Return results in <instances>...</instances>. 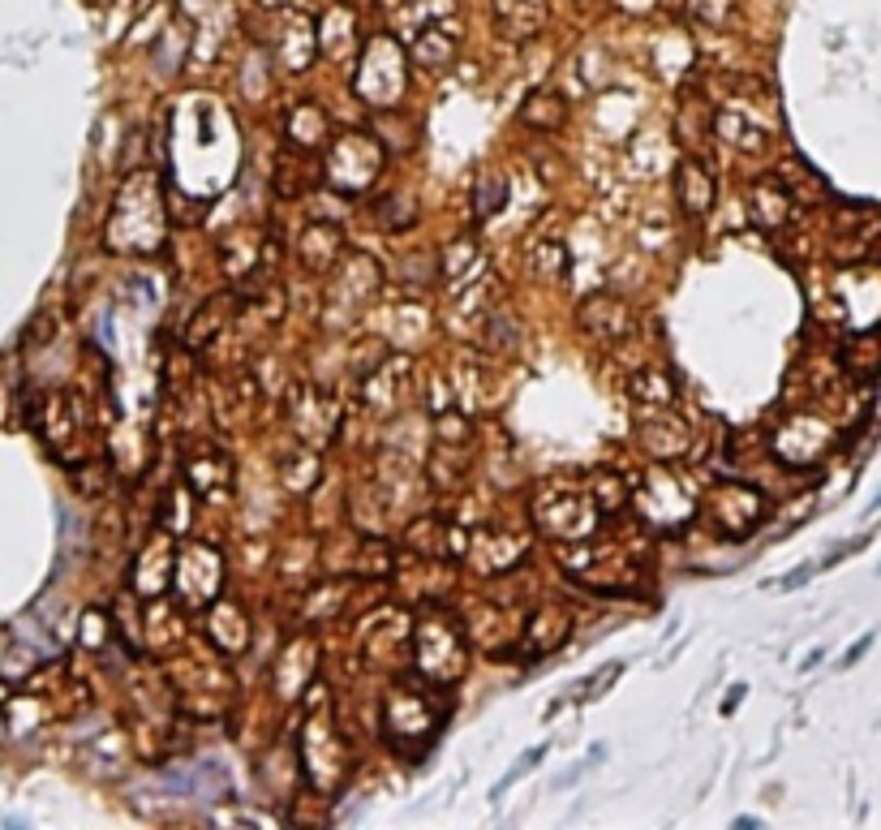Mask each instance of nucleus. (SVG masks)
<instances>
[{"label": "nucleus", "instance_id": "1", "mask_svg": "<svg viewBox=\"0 0 881 830\" xmlns=\"http://www.w3.org/2000/svg\"><path fill=\"white\" fill-rule=\"evenodd\" d=\"M164 228H168V211H164V190L160 181L147 173H134L117 203H112V216L104 224V241L108 250L117 254H155L164 246Z\"/></svg>", "mask_w": 881, "mask_h": 830}, {"label": "nucleus", "instance_id": "2", "mask_svg": "<svg viewBox=\"0 0 881 830\" xmlns=\"http://www.w3.org/2000/svg\"><path fill=\"white\" fill-rule=\"evenodd\" d=\"M443 697L435 680H396L383 697V740L396 753H422L443 727Z\"/></svg>", "mask_w": 881, "mask_h": 830}, {"label": "nucleus", "instance_id": "3", "mask_svg": "<svg viewBox=\"0 0 881 830\" xmlns=\"http://www.w3.org/2000/svg\"><path fill=\"white\" fill-rule=\"evenodd\" d=\"M383 164H387L383 138L366 134V130H349V134H340V138L327 142L323 181L331 185V190H340L344 198H361L374 181L383 177Z\"/></svg>", "mask_w": 881, "mask_h": 830}, {"label": "nucleus", "instance_id": "4", "mask_svg": "<svg viewBox=\"0 0 881 830\" xmlns=\"http://www.w3.org/2000/svg\"><path fill=\"white\" fill-rule=\"evenodd\" d=\"M413 667L435 684H456L469 667L465 628L443 611H426L413 624Z\"/></svg>", "mask_w": 881, "mask_h": 830}, {"label": "nucleus", "instance_id": "5", "mask_svg": "<svg viewBox=\"0 0 881 830\" xmlns=\"http://www.w3.org/2000/svg\"><path fill=\"white\" fill-rule=\"evenodd\" d=\"M409 65H413L409 48H400L392 35H374L366 52H361L353 87L370 108L396 112L404 104V91H409Z\"/></svg>", "mask_w": 881, "mask_h": 830}, {"label": "nucleus", "instance_id": "6", "mask_svg": "<svg viewBox=\"0 0 881 830\" xmlns=\"http://www.w3.org/2000/svg\"><path fill=\"white\" fill-rule=\"evenodd\" d=\"M697 512L705 517V525L714 529V534L731 538V542H744L753 538L757 529L765 525V517H770V504H765V495L757 491L753 482H714L710 491L701 495Z\"/></svg>", "mask_w": 881, "mask_h": 830}, {"label": "nucleus", "instance_id": "7", "mask_svg": "<svg viewBox=\"0 0 881 830\" xmlns=\"http://www.w3.org/2000/svg\"><path fill=\"white\" fill-rule=\"evenodd\" d=\"M598 517H602V508L594 504V495L576 491V486L551 482V486H542V491L533 495V525H538L551 542H559V547L589 538L598 529Z\"/></svg>", "mask_w": 881, "mask_h": 830}, {"label": "nucleus", "instance_id": "8", "mask_svg": "<svg viewBox=\"0 0 881 830\" xmlns=\"http://www.w3.org/2000/svg\"><path fill=\"white\" fill-rule=\"evenodd\" d=\"M301 775L319 796H336L344 775H349V749L323 714L310 719L306 732H301Z\"/></svg>", "mask_w": 881, "mask_h": 830}, {"label": "nucleus", "instance_id": "9", "mask_svg": "<svg viewBox=\"0 0 881 830\" xmlns=\"http://www.w3.org/2000/svg\"><path fill=\"white\" fill-rule=\"evenodd\" d=\"M172 594L185 611H202L220 603L224 594V560L220 551L202 547V542H185L177 551V568H172Z\"/></svg>", "mask_w": 881, "mask_h": 830}, {"label": "nucleus", "instance_id": "10", "mask_svg": "<svg viewBox=\"0 0 881 830\" xmlns=\"http://www.w3.org/2000/svg\"><path fill=\"white\" fill-rule=\"evenodd\" d=\"M288 422H293V431H297V443L323 452L327 443L340 435L344 413L336 405V396L319 388V383H293V392H288Z\"/></svg>", "mask_w": 881, "mask_h": 830}, {"label": "nucleus", "instance_id": "11", "mask_svg": "<svg viewBox=\"0 0 881 830\" xmlns=\"http://www.w3.org/2000/svg\"><path fill=\"white\" fill-rule=\"evenodd\" d=\"M632 504H641L649 529H662V534H671V529L688 525V517L697 512L701 499H692V495L684 491V482L675 478V474H667V469H654V474L645 478L641 491H632Z\"/></svg>", "mask_w": 881, "mask_h": 830}, {"label": "nucleus", "instance_id": "12", "mask_svg": "<svg viewBox=\"0 0 881 830\" xmlns=\"http://www.w3.org/2000/svg\"><path fill=\"white\" fill-rule=\"evenodd\" d=\"M409 396H413V366H409V357H400V353H387L379 366L361 375V405L379 422L396 418Z\"/></svg>", "mask_w": 881, "mask_h": 830}, {"label": "nucleus", "instance_id": "13", "mask_svg": "<svg viewBox=\"0 0 881 830\" xmlns=\"http://www.w3.org/2000/svg\"><path fill=\"white\" fill-rule=\"evenodd\" d=\"M830 443H834V435H830L826 418H817V413H791V418L774 431L770 448H774V456L783 465L808 469V465H817L821 456L830 452Z\"/></svg>", "mask_w": 881, "mask_h": 830}, {"label": "nucleus", "instance_id": "14", "mask_svg": "<svg viewBox=\"0 0 881 830\" xmlns=\"http://www.w3.org/2000/svg\"><path fill=\"white\" fill-rule=\"evenodd\" d=\"M637 439H641V452L654 465H671L688 452V422L675 413V405L645 409L637 413Z\"/></svg>", "mask_w": 881, "mask_h": 830}, {"label": "nucleus", "instance_id": "15", "mask_svg": "<svg viewBox=\"0 0 881 830\" xmlns=\"http://www.w3.org/2000/svg\"><path fill=\"white\" fill-rule=\"evenodd\" d=\"M576 323H581V332L589 340H598V345H619V340H628L632 332V310L624 297L615 293H589L581 306H576Z\"/></svg>", "mask_w": 881, "mask_h": 830}, {"label": "nucleus", "instance_id": "16", "mask_svg": "<svg viewBox=\"0 0 881 830\" xmlns=\"http://www.w3.org/2000/svg\"><path fill=\"white\" fill-rule=\"evenodd\" d=\"M714 134L731 151H761L770 147V121H761L757 108H740V99H727L722 112H714Z\"/></svg>", "mask_w": 881, "mask_h": 830}, {"label": "nucleus", "instance_id": "17", "mask_svg": "<svg viewBox=\"0 0 881 830\" xmlns=\"http://www.w3.org/2000/svg\"><path fill=\"white\" fill-rule=\"evenodd\" d=\"M172 568H177V551H172L164 529H155V534L142 542V551L134 560V590L147 598L172 590Z\"/></svg>", "mask_w": 881, "mask_h": 830}, {"label": "nucleus", "instance_id": "18", "mask_svg": "<svg viewBox=\"0 0 881 830\" xmlns=\"http://www.w3.org/2000/svg\"><path fill=\"white\" fill-rule=\"evenodd\" d=\"M344 254H349V246H344V233L336 224L314 220V224L301 228L297 259H301V267H306L310 276H331V267H336Z\"/></svg>", "mask_w": 881, "mask_h": 830}, {"label": "nucleus", "instance_id": "19", "mask_svg": "<svg viewBox=\"0 0 881 830\" xmlns=\"http://www.w3.org/2000/svg\"><path fill=\"white\" fill-rule=\"evenodd\" d=\"M675 198H680V211L692 220L710 216L714 198H718V177L710 173V164L692 160V155H684L680 164H675Z\"/></svg>", "mask_w": 881, "mask_h": 830}, {"label": "nucleus", "instance_id": "20", "mask_svg": "<svg viewBox=\"0 0 881 830\" xmlns=\"http://www.w3.org/2000/svg\"><path fill=\"white\" fill-rule=\"evenodd\" d=\"M284 138H288V147L310 151V155L327 151V142L336 138V134H331L327 108L314 104V99H297V104L288 108V117H284Z\"/></svg>", "mask_w": 881, "mask_h": 830}, {"label": "nucleus", "instance_id": "21", "mask_svg": "<svg viewBox=\"0 0 881 830\" xmlns=\"http://www.w3.org/2000/svg\"><path fill=\"white\" fill-rule=\"evenodd\" d=\"M404 538H409V551L426 555V560H456V555H465V534L443 517H417Z\"/></svg>", "mask_w": 881, "mask_h": 830}, {"label": "nucleus", "instance_id": "22", "mask_svg": "<svg viewBox=\"0 0 881 830\" xmlns=\"http://www.w3.org/2000/svg\"><path fill=\"white\" fill-rule=\"evenodd\" d=\"M185 482L207 499V495H224L228 482H233V456L215 443H202L194 456H185Z\"/></svg>", "mask_w": 881, "mask_h": 830}, {"label": "nucleus", "instance_id": "23", "mask_svg": "<svg viewBox=\"0 0 881 830\" xmlns=\"http://www.w3.org/2000/svg\"><path fill=\"white\" fill-rule=\"evenodd\" d=\"M791 207H796V198L787 194L783 181L761 177V181H753V190H748V216H753L761 233H778V228L791 220Z\"/></svg>", "mask_w": 881, "mask_h": 830}, {"label": "nucleus", "instance_id": "24", "mask_svg": "<svg viewBox=\"0 0 881 830\" xmlns=\"http://www.w3.org/2000/svg\"><path fill=\"white\" fill-rule=\"evenodd\" d=\"M331 276L340 280V293H344V302H336V306H344V314H361V306H366V297L379 289V263L374 259H366V254H349V267H331Z\"/></svg>", "mask_w": 881, "mask_h": 830}, {"label": "nucleus", "instance_id": "25", "mask_svg": "<svg viewBox=\"0 0 881 830\" xmlns=\"http://www.w3.org/2000/svg\"><path fill=\"white\" fill-rule=\"evenodd\" d=\"M439 276L447 280V293L465 289V284H473L482 276V246L473 237H456L447 241L443 254H439Z\"/></svg>", "mask_w": 881, "mask_h": 830}, {"label": "nucleus", "instance_id": "26", "mask_svg": "<svg viewBox=\"0 0 881 830\" xmlns=\"http://www.w3.org/2000/svg\"><path fill=\"white\" fill-rule=\"evenodd\" d=\"M516 121L529 125V130L538 134H559L563 125H568V99H563L559 91H529L525 104L516 108Z\"/></svg>", "mask_w": 881, "mask_h": 830}, {"label": "nucleus", "instance_id": "27", "mask_svg": "<svg viewBox=\"0 0 881 830\" xmlns=\"http://www.w3.org/2000/svg\"><path fill=\"white\" fill-rule=\"evenodd\" d=\"M207 637L220 654H241L245 641H250V624H245V611L233 603H211L207 607Z\"/></svg>", "mask_w": 881, "mask_h": 830}, {"label": "nucleus", "instance_id": "28", "mask_svg": "<svg viewBox=\"0 0 881 830\" xmlns=\"http://www.w3.org/2000/svg\"><path fill=\"white\" fill-rule=\"evenodd\" d=\"M460 48V35L456 31H443V22H430L422 26L413 39H409V56L417 69H443L452 65V56Z\"/></svg>", "mask_w": 881, "mask_h": 830}, {"label": "nucleus", "instance_id": "29", "mask_svg": "<svg viewBox=\"0 0 881 830\" xmlns=\"http://www.w3.org/2000/svg\"><path fill=\"white\" fill-rule=\"evenodd\" d=\"M319 181H323V173H310V151H297V147L280 151L276 173H271V185H276L280 198H301V194H310Z\"/></svg>", "mask_w": 881, "mask_h": 830}, {"label": "nucleus", "instance_id": "30", "mask_svg": "<svg viewBox=\"0 0 881 830\" xmlns=\"http://www.w3.org/2000/svg\"><path fill=\"white\" fill-rule=\"evenodd\" d=\"M276 469H280V482L288 486V491H314V482H319L323 474V456L319 448H306V443H293V448H284L276 456Z\"/></svg>", "mask_w": 881, "mask_h": 830}, {"label": "nucleus", "instance_id": "31", "mask_svg": "<svg viewBox=\"0 0 881 830\" xmlns=\"http://www.w3.org/2000/svg\"><path fill=\"white\" fill-rule=\"evenodd\" d=\"M495 18L508 39H529L546 22V0H495Z\"/></svg>", "mask_w": 881, "mask_h": 830}, {"label": "nucleus", "instance_id": "32", "mask_svg": "<svg viewBox=\"0 0 881 830\" xmlns=\"http://www.w3.org/2000/svg\"><path fill=\"white\" fill-rule=\"evenodd\" d=\"M568 633H572L568 611L546 607V611H538V615H533V620L525 624V646H529L533 654H551V650H559L563 641H568Z\"/></svg>", "mask_w": 881, "mask_h": 830}, {"label": "nucleus", "instance_id": "33", "mask_svg": "<svg viewBox=\"0 0 881 830\" xmlns=\"http://www.w3.org/2000/svg\"><path fill=\"white\" fill-rule=\"evenodd\" d=\"M628 396L637 400L641 409H662V405H680V383L662 370H637L628 379Z\"/></svg>", "mask_w": 881, "mask_h": 830}, {"label": "nucleus", "instance_id": "34", "mask_svg": "<svg viewBox=\"0 0 881 830\" xmlns=\"http://www.w3.org/2000/svg\"><path fill=\"white\" fill-rule=\"evenodd\" d=\"M314 44H319V35H314V26L310 22H293L284 31V39L276 44V56H280V65L284 69H293V74H301L310 61H314Z\"/></svg>", "mask_w": 881, "mask_h": 830}, {"label": "nucleus", "instance_id": "35", "mask_svg": "<svg viewBox=\"0 0 881 830\" xmlns=\"http://www.w3.org/2000/svg\"><path fill=\"white\" fill-rule=\"evenodd\" d=\"M585 491L594 495V504L602 508V517H615V512H624L632 504V486L619 474H611V469H598V474L585 482Z\"/></svg>", "mask_w": 881, "mask_h": 830}, {"label": "nucleus", "instance_id": "36", "mask_svg": "<svg viewBox=\"0 0 881 830\" xmlns=\"http://www.w3.org/2000/svg\"><path fill=\"white\" fill-rule=\"evenodd\" d=\"M778 181H783L787 194L796 198V203H804V207H808V203H821V194H826V181H821V173H813V168H808L800 155L778 168Z\"/></svg>", "mask_w": 881, "mask_h": 830}, {"label": "nucleus", "instance_id": "37", "mask_svg": "<svg viewBox=\"0 0 881 830\" xmlns=\"http://www.w3.org/2000/svg\"><path fill=\"white\" fill-rule=\"evenodd\" d=\"M508 194H512V185H508V177H503V173L478 177V185H473V220H478V224L495 220L499 211L508 207Z\"/></svg>", "mask_w": 881, "mask_h": 830}, {"label": "nucleus", "instance_id": "38", "mask_svg": "<svg viewBox=\"0 0 881 830\" xmlns=\"http://www.w3.org/2000/svg\"><path fill=\"white\" fill-rule=\"evenodd\" d=\"M843 366H847V375H856V379L881 375V336L869 332V336L847 340V345H843Z\"/></svg>", "mask_w": 881, "mask_h": 830}, {"label": "nucleus", "instance_id": "39", "mask_svg": "<svg viewBox=\"0 0 881 830\" xmlns=\"http://www.w3.org/2000/svg\"><path fill=\"white\" fill-rule=\"evenodd\" d=\"M521 319H516L512 310H503V306H495V314L482 323V345L490 349V353H516V345H521Z\"/></svg>", "mask_w": 881, "mask_h": 830}, {"label": "nucleus", "instance_id": "40", "mask_svg": "<svg viewBox=\"0 0 881 830\" xmlns=\"http://www.w3.org/2000/svg\"><path fill=\"white\" fill-rule=\"evenodd\" d=\"M228 302H233V297H228V293H224V297H211V302H207V306H202V310L194 314L190 332H185V345H190V349H202V345H211V340L220 336V327L228 323V310H224Z\"/></svg>", "mask_w": 881, "mask_h": 830}, {"label": "nucleus", "instance_id": "41", "mask_svg": "<svg viewBox=\"0 0 881 830\" xmlns=\"http://www.w3.org/2000/svg\"><path fill=\"white\" fill-rule=\"evenodd\" d=\"M529 271L538 280H563V271H568V250H563V241H555V237L529 241Z\"/></svg>", "mask_w": 881, "mask_h": 830}, {"label": "nucleus", "instance_id": "42", "mask_svg": "<svg viewBox=\"0 0 881 830\" xmlns=\"http://www.w3.org/2000/svg\"><path fill=\"white\" fill-rule=\"evenodd\" d=\"M374 220H379L383 228H392V233H404V228L417 220V207H413V198L392 194V198H383V203L374 207Z\"/></svg>", "mask_w": 881, "mask_h": 830}, {"label": "nucleus", "instance_id": "43", "mask_svg": "<svg viewBox=\"0 0 881 830\" xmlns=\"http://www.w3.org/2000/svg\"><path fill=\"white\" fill-rule=\"evenodd\" d=\"M542 757H546V749H542V744H538V749H529V753L521 757V762H516V766L508 770V775H503V779L495 783V800H499L503 792H508V787H512L516 779H525V775H529V770H533V766H538V762H542Z\"/></svg>", "mask_w": 881, "mask_h": 830}, {"label": "nucleus", "instance_id": "44", "mask_svg": "<svg viewBox=\"0 0 881 830\" xmlns=\"http://www.w3.org/2000/svg\"><path fill=\"white\" fill-rule=\"evenodd\" d=\"M813 577V564H804V568H796V572H787V577H778V581H770L774 590H800V585Z\"/></svg>", "mask_w": 881, "mask_h": 830}, {"label": "nucleus", "instance_id": "45", "mask_svg": "<svg viewBox=\"0 0 881 830\" xmlns=\"http://www.w3.org/2000/svg\"><path fill=\"white\" fill-rule=\"evenodd\" d=\"M430 263H435V254H413V263L404 259V276H409V271H422ZM413 284H430V276H413Z\"/></svg>", "mask_w": 881, "mask_h": 830}, {"label": "nucleus", "instance_id": "46", "mask_svg": "<svg viewBox=\"0 0 881 830\" xmlns=\"http://www.w3.org/2000/svg\"><path fill=\"white\" fill-rule=\"evenodd\" d=\"M869 646H873V633H864V637L856 641V646H851V650L843 654V667H851V663H856V658H860L864 650H869Z\"/></svg>", "mask_w": 881, "mask_h": 830}, {"label": "nucleus", "instance_id": "47", "mask_svg": "<svg viewBox=\"0 0 881 830\" xmlns=\"http://www.w3.org/2000/svg\"><path fill=\"white\" fill-rule=\"evenodd\" d=\"M740 697H744V684H735V689H731V697H727V714L735 710V701H740Z\"/></svg>", "mask_w": 881, "mask_h": 830}, {"label": "nucleus", "instance_id": "48", "mask_svg": "<svg viewBox=\"0 0 881 830\" xmlns=\"http://www.w3.org/2000/svg\"><path fill=\"white\" fill-rule=\"evenodd\" d=\"M821 654H826V650H813V654H808V658H804V671H813V667L821 663Z\"/></svg>", "mask_w": 881, "mask_h": 830}, {"label": "nucleus", "instance_id": "49", "mask_svg": "<svg viewBox=\"0 0 881 830\" xmlns=\"http://www.w3.org/2000/svg\"><path fill=\"white\" fill-rule=\"evenodd\" d=\"M873 508H881V491H877V499H873Z\"/></svg>", "mask_w": 881, "mask_h": 830}]
</instances>
